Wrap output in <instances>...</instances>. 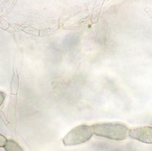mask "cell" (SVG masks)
<instances>
[{"instance_id": "obj_2", "label": "cell", "mask_w": 152, "mask_h": 151, "mask_svg": "<svg viewBox=\"0 0 152 151\" xmlns=\"http://www.w3.org/2000/svg\"><path fill=\"white\" fill-rule=\"evenodd\" d=\"M94 134L92 126L81 125L71 130L63 139L65 146L77 145L90 139Z\"/></svg>"}, {"instance_id": "obj_1", "label": "cell", "mask_w": 152, "mask_h": 151, "mask_svg": "<svg viewBox=\"0 0 152 151\" xmlns=\"http://www.w3.org/2000/svg\"><path fill=\"white\" fill-rule=\"evenodd\" d=\"M92 128L96 136L111 140H123L129 136V129L121 123H100L93 125Z\"/></svg>"}, {"instance_id": "obj_6", "label": "cell", "mask_w": 152, "mask_h": 151, "mask_svg": "<svg viewBox=\"0 0 152 151\" xmlns=\"http://www.w3.org/2000/svg\"><path fill=\"white\" fill-rule=\"evenodd\" d=\"M5 99V94L1 91H0V106L4 102V100Z\"/></svg>"}, {"instance_id": "obj_5", "label": "cell", "mask_w": 152, "mask_h": 151, "mask_svg": "<svg viewBox=\"0 0 152 151\" xmlns=\"http://www.w3.org/2000/svg\"><path fill=\"white\" fill-rule=\"evenodd\" d=\"M7 140L2 135L0 134V147H4L7 144Z\"/></svg>"}, {"instance_id": "obj_3", "label": "cell", "mask_w": 152, "mask_h": 151, "mask_svg": "<svg viewBox=\"0 0 152 151\" xmlns=\"http://www.w3.org/2000/svg\"><path fill=\"white\" fill-rule=\"evenodd\" d=\"M129 136L144 143H152V127L145 126L129 130Z\"/></svg>"}, {"instance_id": "obj_4", "label": "cell", "mask_w": 152, "mask_h": 151, "mask_svg": "<svg viewBox=\"0 0 152 151\" xmlns=\"http://www.w3.org/2000/svg\"><path fill=\"white\" fill-rule=\"evenodd\" d=\"M4 148L7 151H23L21 147L13 140H7Z\"/></svg>"}]
</instances>
